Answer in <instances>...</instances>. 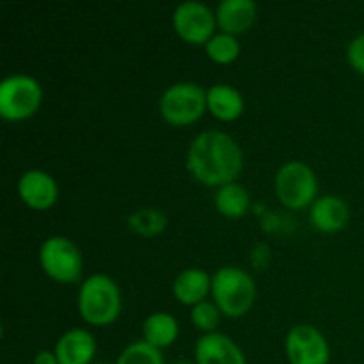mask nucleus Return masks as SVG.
<instances>
[{
  "mask_svg": "<svg viewBox=\"0 0 364 364\" xmlns=\"http://www.w3.org/2000/svg\"><path fill=\"white\" fill-rule=\"evenodd\" d=\"M39 263L46 276L60 284L77 283L84 270L80 249L66 237H50L39 247Z\"/></svg>",
  "mask_w": 364,
  "mask_h": 364,
  "instance_id": "obj_7",
  "label": "nucleus"
},
{
  "mask_svg": "<svg viewBox=\"0 0 364 364\" xmlns=\"http://www.w3.org/2000/svg\"><path fill=\"white\" fill-rule=\"evenodd\" d=\"M284 352L290 364H329L331 361L327 338L308 323H301L288 331Z\"/></svg>",
  "mask_w": 364,
  "mask_h": 364,
  "instance_id": "obj_9",
  "label": "nucleus"
},
{
  "mask_svg": "<svg viewBox=\"0 0 364 364\" xmlns=\"http://www.w3.org/2000/svg\"><path fill=\"white\" fill-rule=\"evenodd\" d=\"M212 297L228 318H242L256 301V283L240 267H220L212 276Z\"/></svg>",
  "mask_w": 364,
  "mask_h": 364,
  "instance_id": "obj_3",
  "label": "nucleus"
},
{
  "mask_svg": "<svg viewBox=\"0 0 364 364\" xmlns=\"http://www.w3.org/2000/svg\"><path fill=\"white\" fill-rule=\"evenodd\" d=\"M178 334H180V326L169 313H151L142 323V340L160 350L171 347L178 340Z\"/></svg>",
  "mask_w": 364,
  "mask_h": 364,
  "instance_id": "obj_17",
  "label": "nucleus"
},
{
  "mask_svg": "<svg viewBox=\"0 0 364 364\" xmlns=\"http://www.w3.org/2000/svg\"><path fill=\"white\" fill-rule=\"evenodd\" d=\"M206 55L217 64H231L240 55V43L237 36L217 32L212 39L205 45Z\"/></svg>",
  "mask_w": 364,
  "mask_h": 364,
  "instance_id": "obj_20",
  "label": "nucleus"
},
{
  "mask_svg": "<svg viewBox=\"0 0 364 364\" xmlns=\"http://www.w3.org/2000/svg\"><path fill=\"white\" fill-rule=\"evenodd\" d=\"M159 109L171 127H187L201 119L208 109L206 91L194 82H176L160 96Z\"/></svg>",
  "mask_w": 364,
  "mask_h": 364,
  "instance_id": "obj_5",
  "label": "nucleus"
},
{
  "mask_svg": "<svg viewBox=\"0 0 364 364\" xmlns=\"http://www.w3.org/2000/svg\"><path fill=\"white\" fill-rule=\"evenodd\" d=\"M171 364H196V363H188V361H174V363H171Z\"/></svg>",
  "mask_w": 364,
  "mask_h": 364,
  "instance_id": "obj_25",
  "label": "nucleus"
},
{
  "mask_svg": "<svg viewBox=\"0 0 364 364\" xmlns=\"http://www.w3.org/2000/svg\"><path fill=\"white\" fill-rule=\"evenodd\" d=\"M173 27L188 45H206L217 34V16L206 4L188 0L174 9Z\"/></svg>",
  "mask_w": 364,
  "mask_h": 364,
  "instance_id": "obj_8",
  "label": "nucleus"
},
{
  "mask_svg": "<svg viewBox=\"0 0 364 364\" xmlns=\"http://www.w3.org/2000/svg\"><path fill=\"white\" fill-rule=\"evenodd\" d=\"M348 64L364 77V32L355 36L347 48Z\"/></svg>",
  "mask_w": 364,
  "mask_h": 364,
  "instance_id": "obj_23",
  "label": "nucleus"
},
{
  "mask_svg": "<svg viewBox=\"0 0 364 364\" xmlns=\"http://www.w3.org/2000/svg\"><path fill=\"white\" fill-rule=\"evenodd\" d=\"M92 364H110V363H105V361H95Z\"/></svg>",
  "mask_w": 364,
  "mask_h": 364,
  "instance_id": "obj_26",
  "label": "nucleus"
},
{
  "mask_svg": "<svg viewBox=\"0 0 364 364\" xmlns=\"http://www.w3.org/2000/svg\"><path fill=\"white\" fill-rule=\"evenodd\" d=\"M18 196L32 210H48L59 199V185L52 174L41 169H28L18 180Z\"/></svg>",
  "mask_w": 364,
  "mask_h": 364,
  "instance_id": "obj_10",
  "label": "nucleus"
},
{
  "mask_svg": "<svg viewBox=\"0 0 364 364\" xmlns=\"http://www.w3.org/2000/svg\"><path fill=\"white\" fill-rule=\"evenodd\" d=\"M220 309L217 308L215 302L210 301H203L199 302L198 306L191 309V320L192 326L196 327L198 331H203L205 334L215 333L217 326L220 322Z\"/></svg>",
  "mask_w": 364,
  "mask_h": 364,
  "instance_id": "obj_22",
  "label": "nucleus"
},
{
  "mask_svg": "<svg viewBox=\"0 0 364 364\" xmlns=\"http://www.w3.org/2000/svg\"><path fill=\"white\" fill-rule=\"evenodd\" d=\"M196 364H247L244 350L223 333L203 334L194 348Z\"/></svg>",
  "mask_w": 364,
  "mask_h": 364,
  "instance_id": "obj_11",
  "label": "nucleus"
},
{
  "mask_svg": "<svg viewBox=\"0 0 364 364\" xmlns=\"http://www.w3.org/2000/svg\"><path fill=\"white\" fill-rule=\"evenodd\" d=\"M169 219H167L166 213L162 210L156 208H142L135 210L134 213L128 215L127 226L132 233L141 235V237H156V235H162L166 231Z\"/></svg>",
  "mask_w": 364,
  "mask_h": 364,
  "instance_id": "obj_19",
  "label": "nucleus"
},
{
  "mask_svg": "<svg viewBox=\"0 0 364 364\" xmlns=\"http://www.w3.org/2000/svg\"><path fill=\"white\" fill-rule=\"evenodd\" d=\"M213 201H215L217 212L220 215L228 217V219H240L247 213L249 206H251L249 192L242 185H238L237 181L217 188Z\"/></svg>",
  "mask_w": 364,
  "mask_h": 364,
  "instance_id": "obj_18",
  "label": "nucleus"
},
{
  "mask_svg": "<svg viewBox=\"0 0 364 364\" xmlns=\"http://www.w3.org/2000/svg\"><path fill=\"white\" fill-rule=\"evenodd\" d=\"M34 364H59V361H57V358H55V352L41 350L36 354Z\"/></svg>",
  "mask_w": 364,
  "mask_h": 364,
  "instance_id": "obj_24",
  "label": "nucleus"
},
{
  "mask_svg": "<svg viewBox=\"0 0 364 364\" xmlns=\"http://www.w3.org/2000/svg\"><path fill=\"white\" fill-rule=\"evenodd\" d=\"M77 304L82 320L96 327L116 322L123 308L119 287L105 274H92L80 284Z\"/></svg>",
  "mask_w": 364,
  "mask_h": 364,
  "instance_id": "obj_2",
  "label": "nucleus"
},
{
  "mask_svg": "<svg viewBox=\"0 0 364 364\" xmlns=\"http://www.w3.org/2000/svg\"><path fill=\"white\" fill-rule=\"evenodd\" d=\"M350 217L348 205L340 196H322L316 199L309 210V223L322 233H338L343 230Z\"/></svg>",
  "mask_w": 364,
  "mask_h": 364,
  "instance_id": "obj_13",
  "label": "nucleus"
},
{
  "mask_svg": "<svg viewBox=\"0 0 364 364\" xmlns=\"http://www.w3.org/2000/svg\"><path fill=\"white\" fill-rule=\"evenodd\" d=\"M276 196L287 208L302 210L311 208L316 201L318 192V180L316 174L308 164L304 162H287L279 167L274 180Z\"/></svg>",
  "mask_w": 364,
  "mask_h": 364,
  "instance_id": "obj_6",
  "label": "nucleus"
},
{
  "mask_svg": "<svg viewBox=\"0 0 364 364\" xmlns=\"http://www.w3.org/2000/svg\"><path fill=\"white\" fill-rule=\"evenodd\" d=\"M212 294V276L203 269H187L176 276L173 295L183 306H198Z\"/></svg>",
  "mask_w": 364,
  "mask_h": 364,
  "instance_id": "obj_15",
  "label": "nucleus"
},
{
  "mask_svg": "<svg viewBox=\"0 0 364 364\" xmlns=\"http://www.w3.org/2000/svg\"><path fill=\"white\" fill-rule=\"evenodd\" d=\"M53 352L59 364H92L96 340L89 331L70 329L57 340Z\"/></svg>",
  "mask_w": 364,
  "mask_h": 364,
  "instance_id": "obj_12",
  "label": "nucleus"
},
{
  "mask_svg": "<svg viewBox=\"0 0 364 364\" xmlns=\"http://www.w3.org/2000/svg\"><path fill=\"white\" fill-rule=\"evenodd\" d=\"M43 102V87L34 77L9 75L0 82V117L11 123L34 116Z\"/></svg>",
  "mask_w": 364,
  "mask_h": 364,
  "instance_id": "obj_4",
  "label": "nucleus"
},
{
  "mask_svg": "<svg viewBox=\"0 0 364 364\" xmlns=\"http://www.w3.org/2000/svg\"><path fill=\"white\" fill-rule=\"evenodd\" d=\"M116 364H166L160 348L146 343L144 340L127 345L117 355Z\"/></svg>",
  "mask_w": 364,
  "mask_h": 364,
  "instance_id": "obj_21",
  "label": "nucleus"
},
{
  "mask_svg": "<svg viewBox=\"0 0 364 364\" xmlns=\"http://www.w3.org/2000/svg\"><path fill=\"white\" fill-rule=\"evenodd\" d=\"M206 107L220 121H235L244 112V96L237 87L228 84H215L206 89Z\"/></svg>",
  "mask_w": 364,
  "mask_h": 364,
  "instance_id": "obj_16",
  "label": "nucleus"
},
{
  "mask_svg": "<svg viewBox=\"0 0 364 364\" xmlns=\"http://www.w3.org/2000/svg\"><path fill=\"white\" fill-rule=\"evenodd\" d=\"M256 13L252 0H223L215 11L217 27L231 36L244 34L256 21Z\"/></svg>",
  "mask_w": 364,
  "mask_h": 364,
  "instance_id": "obj_14",
  "label": "nucleus"
},
{
  "mask_svg": "<svg viewBox=\"0 0 364 364\" xmlns=\"http://www.w3.org/2000/svg\"><path fill=\"white\" fill-rule=\"evenodd\" d=\"M187 169L205 187L220 188L235 183L244 169L242 148L224 132H201L188 146Z\"/></svg>",
  "mask_w": 364,
  "mask_h": 364,
  "instance_id": "obj_1",
  "label": "nucleus"
}]
</instances>
